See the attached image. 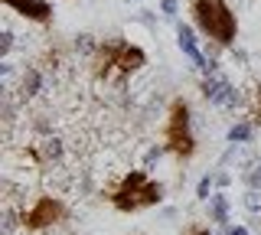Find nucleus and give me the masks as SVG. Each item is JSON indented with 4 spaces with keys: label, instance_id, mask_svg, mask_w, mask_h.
I'll use <instances>...</instances> for the list:
<instances>
[{
    "label": "nucleus",
    "instance_id": "obj_1",
    "mask_svg": "<svg viewBox=\"0 0 261 235\" xmlns=\"http://www.w3.org/2000/svg\"><path fill=\"white\" fill-rule=\"evenodd\" d=\"M147 66V53L127 39H108L92 56V72L98 82H124Z\"/></svg>",
    "mask_w": 261,
    "mask_h": 235
},
{
    "label": "nucleus",
    "instance_id": "obj_2",
    "mask_svg": "<svg viewBox=\"0 0 261 235\" xmlns=\"http://www.w3.org/2000/svg\"><path fill=\"white\" fill-rule=\"evenodd\" d=\"M163 199V183H157L147 170H127L108 190V202L118 213H144Z\"/></svg>",
    "mask_w": 261,
    "mask_h": 235
},
{
    "label": "nucleus",
    "instance_id": "obj_3",
    "mask_svg": "<svg viewBox=\"0 0 261 235\" xmlns=\"http://www.w3.org/2000/svg\"><path fill=\"white\" fill-rule=\"evenodd\" d=\"M193 23L216 46H232L239 39V20L225 0H190Z\"/></svg>",
    "mask_w": 261,
    "mask_h": 235
},
{
    "label": "nucleus",
    "instance_id": "obj_4",
    "mask_svg": "<svg viewBox=\"0 0 261 235\" xmlns=\"http://www.w3.org/2000/svg\"><path fill=\"white\" fill-rule=\"evenodd\" d=\"M163 147L176 160L196 157V134H193V108L186 98H173L167 108V127H163Z\"/></svg>",
    "mask_w": 261,
    "mask_h": 235
},
{
    "label": "nucleus",
    "instance_id": "obj_5",
    "mask_svg": "<svg viewBox=\"0 0 261 235\" xmlns=\"http://www.w3.org/2000/svg\"><path fill=\"white\" fill-rule=\"evenodd\" d=\"M69 219V206L59 199V196H36L30 209H23L20 216V225L23 232H46L53 225H59Z\"/></svg>",
    "mask_w": 261,
    "mask_h": 235
},
{
    "label": "nucleus",
    "instance_id": "obj_6",
    "mask_svg": "<svg viewBox=\"0 0 261 235\" xmlns=\"http://www.w3.org/2000/svg\"><path fill=\"white\" fill-rule=\"evenodd\" d=\"M0 4H4L7 10L20 13V17L30 20V23H49L53 20V4H46V0H0Z\"/></svg>",
    "mask_w": 261,
    "mask_h": 235
},
{
    "label": "nucleus",
    "instance_id": "obj_7",
    "mask_svg": "<svg viewBox=\"0 0 261 235\" xmlns=\"http://www.w3.org/2000/svg\"><path fill=\"white\" fill-rule=\"evenodd\" d=\"M186 235H212V232H209V225H190Z\"/></svg>",
    "mask_w": 261,
    "mask_h": 235
},
{
    "label": "nucleus",
    "instance_id": "obj_8",
    "mask_svg": "<svg viewBox=\"0 0 261 235\" xmlns=\"http://www.w3.org/2000/svg\"><path fill=\"white\" fill-rule=\"evenodd\" d=\"M251 115H255V121H261V85H258V92H255V111H251Z\"/></svg>",
    "mask_w": 261,
    "mask_h": 235
}]
</instances>
